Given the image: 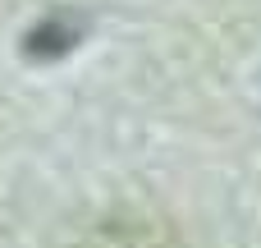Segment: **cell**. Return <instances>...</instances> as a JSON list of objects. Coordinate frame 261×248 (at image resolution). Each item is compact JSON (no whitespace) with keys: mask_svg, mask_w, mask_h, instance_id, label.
I'll return each mask as SVG.
<instances>
[{"mask_svg":"<svg viewBox=\"0 0 261 248\" xmlns=\"http://www.w3.org/2000/svg\"><path fill=\"white\" fill-rule=\"evenodd\" d=\"M92 248H184L179 235L161 221H142V216H119L106 221L101 235L92 239Z\"/></svg>","mask_w":261,"mask_h":248,"instance_id":"obj_1","label":"cell"}]
</instances>
